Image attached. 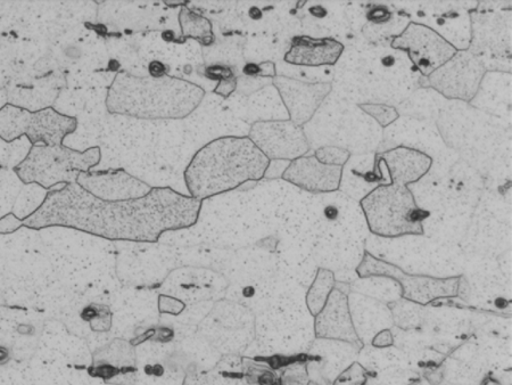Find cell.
I'll list each match as a JSON object with an SVG mask.
<instances>
[{
    "label": "cell",
    "mask_w": 512,
    "mask_h": 385,
    "mask_svg": "<svg viewBox=\"0 0 512 385\" xmlns=\"http://www.w3.org/2000/svg\"><path fill=\"white\" fill-rule=\"evenodd\" d=\"M167 70L168 68L160 61H153L148 65V75L152 78H163L168 76Z\"/></svg>",
    "instance_id": "obj_11"
},
{
    "label": "cell",
    "mask_w": 512,
    "mask_h": 385,
    "mask_svg": "<svg viewBox=\"0 0 512 385\" xmlns=\"http://www.w3.org/2000/svg\"><path fill=\"white\" fill-rule=\"evenodd\" d=\"M12 360V351L10 348L0 344V367H5Z\"/></svg>",
    "instance_id": "obj_13"
},
{
    "label": "cell",
    "mask_w": 512,
    "mask_h": 385,
    "mask_svg": "<svg viewBox=\"0 0 512 385\" xmlns=\"http://www.w3.org/2000/svg\"><path fill=\"white\" fill-rule=\"evenodd\" d=\"M77 126L76 118L53 108L30 112L8 103L0 109V139L7 143L26 136L32 146L39 143L61 146L64 145L65 137L74 133Z\"/></svg>",
    "instance_id": "obj_5"
},
{
    "label": "cell",
    "mask_w": 512,
    "mask_h": 385,
    "mask_svg": "<svg viewBox=\"0 0 512 385\" xmlns=\"http://www.w3.org/2000/svg\"><path fill=\"white\" fill-rule=\"evenodd\" d=\"M270 160L249 136H226L206 144L185 170L189 195L200 201L236 190L266 175Z\"/></svg>",
    "instance_id": "obj_2"
},
{
    "label": "cell",
    "mask_w": 512,
    "mask_h": 385,
    "mask_svg": "<svg viewBox=\"0 0 512 385\" xmlns=\"http://www.w3.org/2000/svg\"><path fill=\"white\" fill-rule=\"evenodd\" d=\"M201 86L185 79L152 78L119 73L106 97L107 110L142 120H181L201 105Z\"/></svg>",
    "instance_id": "obj_3"
},
{
    "label": "cell",
    "mask_w": 512,
    "mask_h": 385,
    "mask_svg": "<svg viewBox=\"0 0 512 385\" xmlns=\"http://www.w3.org/2000/svg\"><path fill=\"white\" fill-rule=\"evenodd\" d=\"M260 138L251 141L270 159H299L308 152V144L299 126L293 122H256L250 136Z\"/></svg>",
    "instance_id": "obj_6"
},
{
    "label": "cell",
    "mask_w": 512,
    "mask_h": 385,
    "mask_svg": "<svg viewBox=\"0 0 512 385\" xmlns=\"http://www.w3.org/2000/svg\"><path fill=\"white\" fill-rule=\"evenodd\" d=\"M205 76L211 80H217L218 86L214 89V93L228 97L235 92L237 88V77L230 67L224 65H212L205 71Z\"/></svg>",
    "instance_id": "obj_10"
},
{
    "label": "cell",
    "mask_w": 512,
    "mask_h": 385,
    "mask_svg": "<svg viewBox=\"0 0 512 385\" xmlns=\"http://www.w3.org/2000/svg\"><path fill=\"white\" fill-rule=\"evenodd\" d=\"M275 86L278 88L285 105L289 111L292 122L296 126H303L315 113L319 102L324 97L318 96L317 86L299 83L286 77H277Z\"/></svg>",
    "instance_id": "obj_8"
},
{
    "label": "cell",
    "mask_w": 512,
    "mask_h": 385,
    "mask_svg": "<svg viewBox=\"0 0 512 385\" xmlns=\"http://www.w3.org/2000/svg\"><path fill=\"white\" fill-rule=\"evenodd\" d=\"M261 70L262 69H261L260 65L247 64V65H245L244 73L246 76L254 77V76L260 75Z\"/></svg>",
    "instance_id": "obj_14"
},
{
    "label": "cell",
    "mask_w": 512,
    "mask_h": 385,
    "mask_svg": "<svg viewBox=\"0 0 512 385\" xmlns=\"http://www.w3.org/2000/svg\"><path fill=\"white\" fill-rule=\"evenodd\" d=\"M179 22L184 38L195 39L204 46L212 44L214 37L212 24L209 20L189 10V8H183L179 14Z\"/></svg>",
    "instance_id": "obj_9"
},
{
    "label": "cell",
    "mask_w": 512,
    "mask_h": 385,
    "mask_svg": "<svg viewBox=\"0 0 512 385\" xmlns=\"http://www.w3.org/2000/svg\"><path fill=\"white\" fill-rule=\"evenodd\" d=\"M342 52L343 45L334 39L295 37L285 55V61L301 67H322V65H334Z\"/></svg>",
    "instance_id": "obj_7"
},
{
    "label": "cell",
    "mask_w": 512,
    "mask_h": 385,
    "mask_svg": "<svg viewBox=\"0 0 512 385\" xmlns=\"http://www.w3.org/2000/svg\"><path fill=\"white\" fill-rule=\"evenodd\" d=\"M202 201L170 187H152L142 198L106 201L84 190L76 182L48 192L41 206L26 219L7 215L0 228L12 226L41 229L65 227L111 241L156 243L167 232L194 226Z\"/></svg>",
    "instance_id": "obj_1"
},
{
    "label": "cell",
    "mask_w": 512,
    "mask_h": 385,
    "mask_svg": "<svg viewBox=\"0 0 512 385\" xmlns=\"http://www.w3.org/2000/svg\"><path fill=\"white\" fill-rule=\"evenodd\" d=\"M101 159L99 147L80 152L65 145H35L14 171L24 184H38L48 190L55 185L76 182L80 172H89Z\"/></svg>",
    "instance_id": "obj_4"
},
{
    "label": "cell",
    "mask_w": 512,
    "mask_h": 385,
    "mask_svg": "<svg viewBox=\"0 0 512 385\" xmlns=\"http://www.w3.org/2000/svg\"><path fill=\"white\" fill-rule=\"evenodd\" d=\"M368 18L369 20L371 21H375V22H385L387 20H390L391 18V13L384 10V8H378V10H375L373 12H371L369 15H368Z\"/></svg>",
    "instance_id": "obj_12"
}]
</instances>
